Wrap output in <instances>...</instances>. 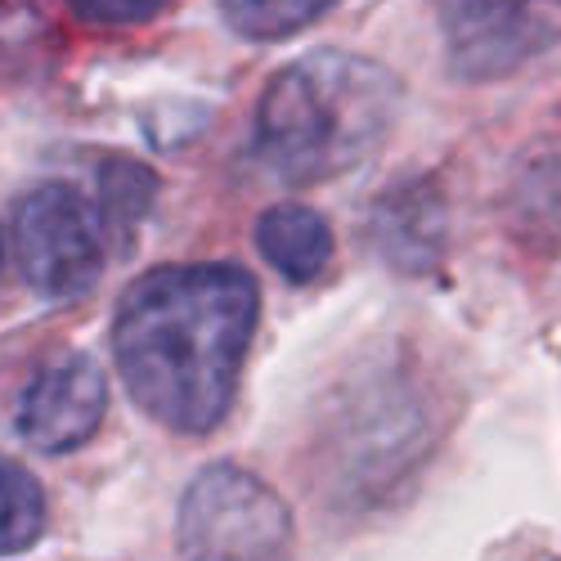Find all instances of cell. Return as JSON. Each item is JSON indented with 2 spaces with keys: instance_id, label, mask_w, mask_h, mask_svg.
Here are the masks:
<instances>
[{
  "instance_id": "1",
  "label": "cell",
  "mask_w": 561,
  "mask_h": 561,
  "mask_svg": "<svg viewBox=\"0 0 561 561\" xmlns=\"http://www.w3.org/2000/svg\"><path fill=\"white\" fill-rule=\"evenodd\" d=\"M256 306L239 265H162L135 278L113 319L130 400L171 432H211L239 387Z\"/></svg>"
},
{
  "instance_id": "2",
  "label": "cell",
  "mask_w": 561,
  "mask_h": 561,
  "mask_svg": "<svg viewBox=\"0 0 561 561\" xmlns=\"http://www.w3.org/2000/svg\"><path fill=\"white\" fill-rule=\"evenodd\" d=\"M400 108V81L373 59L323 50L284 68L261 95V158L293 184L346 175L382 145Z\"/></svg>"
},
{
  "instance_id": "3",
  "label": "cell",
  "mask_w": 561,
  "mask_h": 561,
  "mask_svg": "<svg viewBox=\"0 0 561 561\" xmlns=\"http://www.w3.org/2000/svg\"><path fill=\"white\" fill-rule=\"evenodd\" d=\"M293 517L261 477L216 462L184 490L180 548L190 561H284Z\"/></svg>"
},
{
  "instance_id": "4",
  "label": "cell",
  "mask_w": 561,
  "mask_h": 561,
  "mask_svg": "<svg viewBox=\"0 0 561 561\" xmlns=\"http://www.w3.org/2000/svg\"><path fill=\"white\" fill-rule=\"evenodd\" d=\"M10 248L32 293L72 301L104 274V220L72 184H41L14 211Z\"/></svg>"
},
{
  "instance_id": "5",
  "label": "cell",
  "mask_w": 561,
  "mask_h": 561,
  "mask_svg": "<svg viewBox=\"0 0 561 561\" xmlns=\"http://www.w3.org/2000/svg\"><path fill=\"white\" fill-rule=\"evenodd\" d=\"M108 409V382L90 355H64L41 368L19 404V432L32 449L68 454L95 436Z\"/></svg>"
},
{
  "instance_id": "6",
  "label": "cell",
  "mask_w": 561,
  "mask_h": 561,
  "mask_svg": "<svg viewBox=\"0 0 561 561\" xmlns=\"http://www.w3.org/2000/svg\"><path fill=\"white\" fill-rule=\"evenodd\" d=\"M543 45V23L512 0H462L449 19V55L462 77H503Z\"/></svg>"
},
{
  "instance_id": "7",
  "label": "cell",
  "mask_w": 561,
  "mask_h": 561,
  "mask_svg": "<svg viewBox=\"0 0 561 561\" xmlns=\"http://www.w3.org/2000/svg\"><path fill=\"white\" fill-rule=\"evenodd\" d=\"M256 248L284 278L310 284L333 256V229L310 207H270L256 220Z\"/></svg>"
},
{
  "instance_id": "8",
  "label": "cell",
  "mask_w": 561,
  "mask_h": 561,
  "mask_svg": "<svg viewBox=\"0 0 561 561\" xmlns=\"http://www.w3.org/2000/svg\"><path fill=\"white\" fill-rule=\"evenodd\" d=\"M233 32L252 41H284L333 10V0H220Z\"/></svg>"
},
{
  "instance_id": "9",
  "label": "cell",
  "mask_w": 561,
  "mask_h": 561,
  "mask_svg": "<svg viewBox=\"0 0 561 561\" xmlns=\"http://www.w3.org/2000/svg\"><path fill=\"white\" fill-rule=\"evenodd\" d=\"M45 526V494L19 462L0 458V552H23Z\"/></svg>"
},
{
  "instance_id": "10",
  "label": "cell",
  "mask_w": 561,
  "mask_h": 561,
  "mask_svg": "<svg viewBox=\"0 0 561 561\" xmlns=\"http://www.w3.org/2000/svg\"><path fill=\"white\" fill-rule=\"evenodd\" d=\"M153 203V180L145 167L135 162H113L104 171V207H108V225H130L149 211Z\"/></svg>"
},
{
  "instance_id": "11",
  "label": "cell",
  "mask_w": 561,
  "mask_h": 561,
  "mask_svg": "<svg viewBox=\"0 0 561 561\" xmlns=\"http://www.w3.org/2000/svg\"><path fill=\"white\" fill-rule=\"evenodd\" d=\"M167 0H68V10L81 23H95V27H130V23H145L153 19Z\"/></svg>"
}]
</instances>
